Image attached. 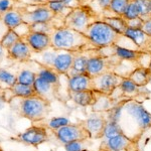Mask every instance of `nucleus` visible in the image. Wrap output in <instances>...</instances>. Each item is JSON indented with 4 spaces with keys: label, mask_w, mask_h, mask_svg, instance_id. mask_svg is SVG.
Returning <instances> with one entry per match:
<instances>
[{
    "label": "nucleus",
    "mask_w": 151,
    "mask_h": 151,
    "mask_svg": "<svg viewBox=\"0 0 151 151\" xmlns=\"http://www.w3.org/2000/svg\"><path fill=\"white\" fill-rule=\"evenodd\" d=\"M105 114L107 120L118 123L124 135L137 143L143 133L151 127V114L134 99L121 102Z\"/></svg>",
    "instance_id": "obj_1"
},
{
    "label": "nucleus",
    "mask_w": 151,
    "mask_h": 151,
    "mask_svg": "<svg viewBox=\"0 0 151 151\" xmlns=\"http://www.w3.org/2000/svg\"><path fill=\"white\" fill-rule=\"evenodd\" d=\"M50 38L52 47L57 50L77 52L86 47L88 45H91L85 33L65 26L55 28V30L50 35Z\"/></svg>",
    "instance_id": "obj_2"
},
{
    "label": "nucleus",
    "mask_w": 151,
    "mask_h": 151,
    "mask_svg": "<svg viewBox=\"0 0 151 151\" xmlns=\"http://www.w3.org/2000/svg\"><path fill=\"white\" fill-rule=\"evenodd\" d=\"M84 33L91 45L96 47H109L117 45L122 35L103 20L92 22Z\"/></svg>",
    "instance_id": "obj_3"
},
{
    "label": "nucleus",
    "mask_w": 151,
    "mask_h": 151,
    "mask_svg": "<svg viewBox=\"0 0 151 151\" xmlns=\"http://www.w3.org/2000/svg\"><path fill=\"white\" fill-rule=\"evenodd\" d=\"M50 111H52L50 102L40 96L20 99L19 115L31 122H38L47 119Z\"/></svg>",
    "instance_id": "obj_4"
},
{
    "label": "nucleus",
    "mask_w": 151,
    "mask_h": 151,
    "mask_svg": "<svg viewBox=\"0 0 151 151\" xmlns=\"http://www.w3.org/2000/svg\"><path fill=\"white\" fill-rule=\"evenodd\" d=\"M94 13L89 7L78 6L72 8L70 13L64 19V26L84 33L93 21Z\"/></svg>",
    "instance_id": "obj_5"
},
{
    "label": "nucleus",
    "mask_w": 151,
    "mask_h": 151,
    "mask_svg": "<svg viewBox=\"0 0 151 151\" xmlns=\"http://www.w3.org/2000/svg\"><path fill=\"white\" fill-rule=\"evenodd\" d=\"M52 132L55 134L58 139L64 144L73 142V141L91 139V135L87 130V128L84 126L83 122L77 124L70 123L57 129V130H53Z\"/></svg>",
    "instance_id": "obj_6"
},
{
    "label": "nucleus",
    "mask_w": 151,
    "mask_h": 151,
    "mask_svg": "<svg viewBox=\"0 0 151 151\" xmlns=\"http://www.w3.org/2000/svg\"><path fill=\"white\" fill-rule=\"evenodd\" d=\"M33 9L24 8L21 9L22 11V19L23 22L29 24L41 23V22H50L55 17V13L48 8V6L45 4H33L30 5Z\"/></svg>",
    "instance_id": "obj_7"
},
{
    "label": "nucleus",
    "mask_w": 151,
    "mask_h": 151,
    "mask_svg": "<svg viewBox=\"0 0 151 151\" xmlns=\"http://www.w3.org/2000/svg\"><path fill=\"white\" fill-rule=\"evenodd\" d=\"M123 77L113 72H106L93 78L94 90L99 93L110 96L116 89H118L122 82Z\"/></svg>",
    "instance_id": "obj_8"
},
{
    "label": "nucleus",
    "mask_w": 151,
    "mask_h": 151,
    "mask_svg": "<svg viewBox=\"0 0 151 151\" xmlns=\"http://www.w3.org/2000/svg\"><path fill=\"white\" fill-rule=\"evenodd\" d=\"M99 151H139L137 142L131 140L123 134L104 139Z\"/></svg>",
    "instance_id": "obj_9"
},
{
    "label": "nucleus",
    "mask_w": 151,
    "mask_h": 151,
    "mask_svg": "<svg viewBox=\"0 0 151 151\" xmlns=\"http://www.w3.org/2000/svg\"><path fill=\"white\" fill-rule=\"evenodd\" d=\"M17 140L27 145L38 146L47 142L50 135L43 126H31L17 136Z\"/></svg>",
    "instance_id": "obj_10"
},
{
    "label": "nucleus",
    "mask_w": 151,
    "mask_h": 151,
    "mask_svg": "<svg viewBox=\"0 0 151 151\" xmlns=\"http://www.w3.org/2000/svg\"><path fill=\"white\" fill-rule=\"evenodd\" d=\"M84 126L89 131L91 139H100L104 137V131L106 127L107 118L106 114L103 112H95L87 118V120L82 121Z\"/></svg>",
    "instance_id": "obj_11"
},
{
    "label": "nucleus",
    "mask_w": 151,
    "mask_h": 151,
    "mask_svg": "<svg viewBox=\"0 0 151 151\" xmlns=\"http://www.w3.org/2000/svg\"><path fill=\"white\" fill-rule=\"evenodd\" d=\"M23 40L28 43L35 53L41 52L43 50L52 47V38H50V35H47V33L31 30Z\"/></svg>",
    "instance_id": "obj_12"
},
{
    "label": "nucleus",
    "mask_w": 151,
    "mask_h": 151,
    "mask_svg": "<svg viewBox=\"0 0 151 151\" xmlns=\"http://www.w3.org/2000/svg\"><path fill=\"white\" fill-rule=\"evenodd\" d=\"M33 88H35L37 96L47 100L48 102L60 99V87L50 84V83H47V81H45V80L38 77V76L36 77L35 81Z\"/></svg>",
    "instance_id": "obj_13"
},
{
    "label": "nucleus",
    "mask_w": 151,
    "mask_h": 151,
    "mask_svg": "<svg viewBox=\"0 0 151 151\" xmlns=\"http://www.w3.org/2000/svg\"><path fill=\"white\" fill-rule=\"evenodd\" d=\"M32 53L33 52L29 45L23 38H21L7 50V58L17 62H27L31 60Z\"/></svg>",
    "instance_id": "obj_14"
},
{
    "label": "nucleus",
    "mask_w": 151,
    "mask_h": 151,
    "mask_svg": "<svg viewBox=\"0 0 151 151\" xmlns=\"http://www.w3.org/2000/svg\"><path fill=\"white\" fill-rule=\"evenodd\" d=\"M103 96V95L96 90H88V91H81V92H70V97L72 101L76 105L81 107H88V106H94L96 105L99 99Z\"/></svg>",
    "instance_id": "obj_15"
},
{
    "label": "nucleus",
    "mask_w": 151,
    "mask_h": 151,
    "mask_svg": "<svg viewBox=\"0 0 151 151\" xmlns=\"http://www.w3.org/2000/svg\"><path fill=\"white\" fill-rule=\"evenodd\" d=\"M123 35L132 40L138 50H143L145 52L151 50V36L146 35L142 29L127 27Z\"/></svg>",
    "instance_id": "obj_16"
},
{
    "label": "nucleus",
    "mask_w": 151,
    "mask_h": 151,
    "mask_svg": "<svg viewBox=\"0 0 151 151\" xmlns=\"http://www.w3.org/2000/svg\"><path fill=\"white\" fill-rule=\"evenodd\" d=\"M68 78H69V81H68L69 92H81L88 91V90H94L93 78L87 73Z\"/></svg>",
    "instance_id": "obj_17"
},
{
    "label": "nucleus",
    "mask_w": 151,
    "mask_h": 151,
    "mask_svg": "<svg viewBox=\"0 0 151 151\" xmlns=\"http://www.w3.org/2000/svg\"><path fill=\"white\" fill-rule=\"evenodd\" d=\"M76 52H67V50H58L57 58L53 63L52 69L60 75H68L72 69Z\"/></svg>",
    "instance_id": "obj_18"
},
{
    "label": "nucleus",
    "mask_w": 151,
    "mask_h": 151,
    "mask_svg": "<svg viewBox=\"0 0 151 151\" xmlns=\"http://www.w3.org/2000/svg\"><path fill=\"white\" fill-rule=\"evenodd\" d=\"M109 70L108 60L104 57H92L89 58L87 64V74H89L92 78L102 75Z\"/></svg>",
    "instance_id": "obj_19"
},
{
    "label": "nucleus",
    "mask_w": 151,
    "mask_h": 151,
    "mask_svg": "<svg viewBox=\"0 0 151 151\" xmlns=\"http://www.w3.org/2000/svg\"><path fill=\"white\" fill-rule=\"evenodd\" d=\"M0 18L9 29H14L17 27L19 24L23 22L22 11L20 8H12L10 10L6 11L5 13L1 14Z\"/></svg>",
    "instance_id": "obj_20"
},
{
    "label": "nucleus",
    "mask_w": 151,
    "mask_h": 151,
    "mask_svg": "<svg viewBox=\"0 0 151 151\" xmlns=\"http://www.w3.org/2000/svg\"><path fill=\"white\" fill-rule=\"evenodd\" d=\"M113 47L116 57L123 60H137L147 53L140 50H131V48L120 47L117 45H114Z\"/></svg>",
    "instance_id": "obj_21"
},
{
    "label": "nucleus",
    "mask_w": 151,
    "mask_h": 151,
    "mask_svg": "<svg viewBox=\"0 0 151 151\" xmlns=\"http://www.w3.org/2000/svg\"><path fill=\"white\" fill-rule=\"evenodd\" d=\"M129 79L135 83L138 87H145L151 81V70L149 68L140 67L137 68L129 75Z\"/></svg>",
    "instance_id": "obj_22"
},
{
    "label": "nucleus",
    "mask_w": 151,
    "mask_h": 151,
    "mask_svg": "<svg viewBox=\"0 0 151 151\" xmlns=\"http://www.w3.org/2000/svg\"><path fill=\"white\" fill-rule=\"evenodd\" d=\"M58 50H55L53 47H50L48 50H45L41 52H38V58H35V60L36 63H38V65H40L41 67H45V68H50L52 69L53 67V63L55 60L57 58Z\"/></svg>",
    "instance_id": "obj_23"
},
{
    "label": "nucleus",
    "mask_w": 151,
    "mask_h": 151,
    "mask_svg": "<svg viewBox=\"0 0 151 151\" xmlns=\"http://www.w3.org/2000/svg\"><path fill=\"white\" fill-rule=\"evenodd\" d=\"M10 89L14 95V98L26 99V98H30V97L37 96L35 88H33V86H30V85H24V84L16 83Z\"/></svg>",
    "instance_id": "obj_24"
},
{
    "label": "nucleus",
    "mask_w": 151,
    "mask_h": 151,
    "mask_svg": "<svg viewBox=\"0 0 151 151\" xmlns=\"http://www.w3.org/2000/svg\"><path fill=\"white\" fill-rule=\"evenodd\" d=\"M89 58L83 55H75L74 62H73L72 69L68 73V77H73L76 75L87 73V64Z\"/></svg>",
    "instance_id": "obj_25"
},
{
    "label": "nucleus",
    "mask_w": 151,
    "mask_h": 151,
    "mask_svg": "<svg viewBox=\"0 0 151 151\" xmlns=\"http://www.w3.org/2000/svg\"><path fill=\"white\" fill-rule=\"evenodd\" d=\"M140 88L135 83H133L129 78H123L119 89L121 90L124 96L129 97V99H132L133 97L138 96L140 94Z\"/></svg>",
    "instance_id": "obj_26"
},
{
    "label": "nucleus",
    "mask_w": 151,
    "mask_h": 151,
    "mask_svg": "<svg viewBox=\"0 0 151 151\" xmlns=\"http://www.w3.org/2000/svg\"><path fill=\"white\" fill-rule=\"evenodd\" d=\"M102 20L105 21L107 24H109V25H110L111 27L116 31V32L119 33V35H123L128 27L127 21H126L122 16H118V15L105 16Z\"/></svg>",
    "instance_id": "obj_27"
},
{
    "label": "nucleus",
    "mask_w": 151,
    "mask_h": 151,
    "mask_svg": "<svg viewBox=\"0 0 151 151\" xmlns=\"http://www.w3.org/2000/svg\"><path fill=\"white\" fill-rule=\"evenodd\" d=\"M37 76L40 78H41L42 80L47 81V83H50L52 85L60 87V74L55 72L53 69L50 68H45V67H41V69L38 70Z\"/></svg>",
    "instance_id": "obj_28"
},
{
    "label": "nucleus",
    "mask_w": 151,
    "mask_h": 151,
    "mask_svg": "<svg viewBox=\"0 0 151 151\" xmlns=\"http://www.w3.org/2000/svg\"><path fill=\"white\" fill-rule=\"evenodd\" d=\"M47 5L48 8L55 13V16H67L70 13V11L72 10V8L67 5H65L63 2L60 1H47Z\"/></svg>",
    "instance_id": "obj_29"
},
{
    "label": "nucleus",
    "mask_w": 151,
    "mask_h": 151,
    "mask_svg": "<svg viewBox=\"0 0 151 151\" xmlns=\"http://www.w3.org/2000/svg\"><path fill=\"white\" fill-rule=\"evenodd\" d=\"M17 83V76L5 69H0V84L6 88H11Z\"/></svg>",
    "instance_id": "obj_30"
},
{
    "label": "nucleus",
    "mask_w": 151,
    "mask_h": 151,
    "mask_svg": "<svg viewBox=\"0 0 151 151\" xmlns=\"http://www.w3.org/2000/svg\"><path fill=\"white\" fill-rule=\"evenodd\" d=\"M16 76H17V83H19V84L33 86L36 77H37V74L35 72H32V70H20Z\"/></svg>",
    "instance_id": "obj_31"
},
{
    "label": "nucleus",
    "mask_w": 151,
    "mask_h": 151,
    "mask_svg": "<svg viewBox=\"0 0 151 151\" xmlns=\"http://www.w3.org/2000/svg\"><path fill=\"white\" fill-rule=\"evenodd\" d=\"M120 134H123V132L121 130V127L119 126V124L115 122V121L107 120L106 127H105L104 131V139H108V138L114 137L116 135H120Z\"/></svg>",
    "instance_id": "obj_32"
},
{
    "label": "nucleus",
    "mask_w": 151,
    "mask_h": 151,
    "mask_svg": "<svg viewBox=\"0 0 151 151\" xmlns=\"http://www.w3.org/2000/svg\"><path fill=\"white\" fill-rule=\"evenodd\" d=\"M19 40H21V37L15 32L14 29H8V31H7L6 35L3 36V38L0 41V43H1L2 47L7 50L8 48H10L14 43L17 42Z\"/></svg>",
    "instance_id": "obj_33"
},
{
    "label": "nucleus",
    "mask_w": 151,
    "mask_h": 151,
    "mask_svg": "<svg viewBox=\"0 0 151 151\" xmlns=\"http://www.w3.org/2000/svg\"><path fill=\"white\" fill-rule=\"evenodd\" d=\"M130 1L131 0H112L111 5H110V10L113 12L115 15L122 16Z\"/></svg>",
    "instance_id": "obj_34"
},
{
    "label": "nucleus",
    "mask_w": 151,
    "mask_h": 151,
    "mask_svg": "<svg viewBox=\"0 0 151 151\" xmlns=\"http://www.w3.org/2000/svg\"><path fill=\"white\" fill-rule=\"evenodd\" d=\"M90 139L87 140H80V141H73V142L67 143L64 145L65 151H88Z\"/></svg>",
    "instance_id": "obj_35"
},
{
    "label": "nucleus",
    "mask_w": 151,
    "mask_h": 151,
    "mask_svg": "<svg viewBox=\"0 0 151 151\" xmlns=\"http://www.w3.org/2000/svg\"><path fill=\"white\" fill-rule=\"evenodd\" d=\"M134 1H135V4L137 6L140 17L143 18L144 20L148 18H151L149 0H134Z\"/></svg>",
    "instance_id": "obj_36"
},
{
    "label": "nucleus",
    "mask_w": 151,
    "mask_h": 151,
    "mask_svg": "<svg viewBox=\"0 0 151 151\" xmlns=\"http://www.w3.org/2000/svg\"><path fill=\"white\" fill-rule=\"evenodd\" d=\"M57 26H55V24H52L50 22H41V23H35L30 25V29L33 31H38V32H43L47 33V35H52L53 31L55 30Z\"/></svg>",
    "instance_id": "obj_37"
},
{
    "label": "nucleus",
    "mask_w": 151,
    "mask_h": 151,
    "mask_svg": "<svg viewBox=\"0 0 151 151\" xmlns=\"http://www.w3.org/2000/svg\"><path fill=\"white\" fill-rule=\"evenodd\" d=\"M122 17L125 19V20H130V19L139 17V12H138L137 6H136L134 0H131V1L129 2L127 8H126L125 11H124Z\"/></svg>",
    "instance_id": "obj_38"
},
{
    "label": "nucleus",
    "mask_w": 151,
    "mask_h": 151,
    "mask_svg": "<svg viewBox=\"0 0 151 151\" xmlns=\"http://www.w3.org/2000/svg\"><path fill=\"white\" fill-rule=\"evenodd\" d=\"M70 121L68 118H64V117H55V118H52L47 121V126L52 131H53V130H57V129L63 127V126L68 125V124H70Z\"/></svg>",
    "instance_id": "obj_39"
},
{
    "label": "nucleus",
    "mask_w": 151,
    "mask_h": 151,
    "mask_svg": "<svg viewBox=\"0 0 151 151\" xmlns=\"http://www.w3.org/2000/svg\"><path fill=\"white\" fill-rule=\"evenodd\" d=\"M16 1L18 0H0V15L12 8H15Z\"/></svg>",
    "instance_id": "obj_40"
},
{
    "label": "nucleus",
    "mask_w": 151,
    "mask_h": 151,
    "mask_svg": "<svg viewBox=\"0 0 151 151\" xmlns=\"http://www.w3.org/2000/svg\"><path fill=\"white\" fill-rule=\"evenodd\" d=\"M14 30H15V32L17 33L21 38H24L29 32H30L31 29H30V25H29V24L22 22L21 24H19L17 27L14 28Z\"/></svg>",
    "instance_id": "obj_41"
},
{
    "label": "nucleus",
    "mask_w": 151,
    "mask_h": 151,
    "mask_svg": "<svg viewBox=\"0 0 151 151\" xmlns=\"http://www.w3.org/2000/svg\"><path fill=\"white\" fill-rule=\"evenodd\" d=\"M127 21V25L130 28H135V29H142L143 23H144V19L139 17H136L134 19H130V20H126Z\"/></svg>",
    "instance_id": "obj_42"
},
{
    "label": "nucleus",
    "mask_w": 151,
    "mask_h": 151,
    "mask_svg": "<svg viewBox=\"0 0 151 151\" xmlns=\"http://www.w3.org/2000/svg\"><path fill=\"white\" fill-rule=\"evenodd\" d=\"M112 0H96V3L102 10H110Z\"/></svg>",
    "instance_id": "obj_43"
},
{
    "label": "nucleus",
    "mask_w": 151,
    "mask_h": 151,
    "mask_svg": "<svg viewBox=\"0 0 151 151\" xmlns=\"http://www.w3.org/2000/svg\"><path fill=\"white\" fill-rule=\"evenodd\" d=\"M47 1H60L65 4V5L70 7V8H76L79 6V2L78 0H47Z\"/></svg>",
    "instance_id": "obj_44"
},
{
    "label": "nucleus",
    "mask_w": 151,
    "mask_h": 151,
    "mask_svg": "<svg viewBox=\"0 0 151 151\" xmlns=\"http://www.w3.org/2000/svg\"><path fill=\"white\" fill-rule=\"evenodd\" d=\"M142 30L144 31L146 35H148L151 36V18H148L144 20V23H143L142 26Z\"/></svg>",
    "instance_id": "obj_45"
},
{
    "label": "nucleus",
    "mask_w": 151,
    "mask_h": 151,
    "mask_svg": "<svg viewBox=\"0 0 151 151\" xmlns=\"http://www.w3.org/2000/svg\"><path fill=\"white\" fill-rule=\"evenodd\" d=\"M8 27L5 25V23L2 21V19L0 18V41L3 38V36L6 35V32L8 31Z\"/></svg>",
    "instance_id": "obj_46"
},
{
    "label": "nucleus",
    "mask_w": 151,
    "mask_h": 151,
    "mask_svg": "<svg viewBox=\"0 0 151 151\" xmlns=\"http://www.w3.org/2000/svg\"><path fill=\"white\" fill-rule=\"evenodd\" d=\"M7 55V50L2 47V45L0 43V60H3V58Z\"/></svg>",
    "instance_id": "obj_47"
},
{
    "label": "nucleus",
    "mask_w": 151,
    "mask_h": 151,
    "mask_svg": "<svg viewBox=\"0 0 151 151\" xmlns=\"http://www.w3.org/2000/svg\"><path fill=\"white\" fill-rule=\"evenodd\" d=\"M33 4H45L47 2V0H31Z\"/></svg>",
    "instance_id": "obj_48"
},
{
    "label": "nucleus",
    "mask_w": 151,
    "mask_h": 151,
    "mask_svg": "<svg viewBox=\"0 0 151 151\" xmlns=\"http://www.w3.org/2000/svg\"><path fill=\"white\" fill-rule=\"evenodd\" d=\"M149 5H150V16H151V0H149Z\"/></svg>",
    "instance_id": "obj_49"
},
{
    "label": "nucleus",
    "mask_w": 151,
    "mask_h": 151,
    "mask_svg": "<svg viewBox=\"0 0 151 151\" xmlns=\"http://www.w3.org/2000/svg\"><path fill=\"white\" fill-rule=\"evenodd\" d=\"M148 68H149V70H151V60H150V63H149V65H148Z\"/></svg>",
    "instance_id": "obj_50"
},
{
    "label": "nucleus",
    "mask_w": 151,
    "mask_h": 151,
    "mask_svg": "<svg viewBox=\"0 0 151 151\" xmlns=\"http://www.w3.org/2000/svg\"><path fill=\"white\" fill-rule=\"evenodd\" d=\"M0 151H2V149H1V147H0Z\"/></svg>",
    "instance_id": "obj_51"
}]
</instances>
